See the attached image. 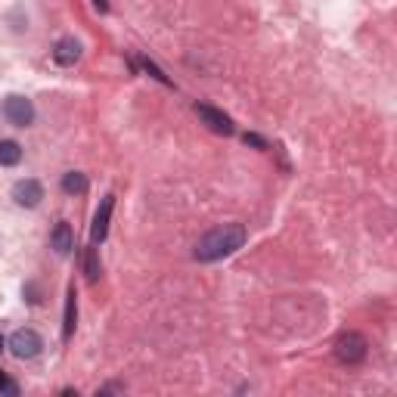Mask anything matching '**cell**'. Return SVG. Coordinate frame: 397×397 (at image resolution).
Listing matches in <instances>:
<instances>
[{
	"label": "cell",
	"instance_id": "1",
	"mask_svg": "<svg viewBox=\"0 0 397 397\" xmlns=\"http://www.w3.org/2000/svg\"><path fill=\"white\" fill-rule=\"evenodd\" d=\"M245 239H249V233H245L242 223H221V227L208 230L205 236L196 242V251H193V258L202 264H211V261H221V258L233 255V251H239Z\"/></svg>",
	"mask_w": 397,
	"mask_h": 397
},
{
	"label": "cell",
	"instance_id": "2",
	"mask_svg": "<svg viewBox=\"0 0 397 397\" xmlns=\"http://www.w3.org/2000/svg\"><path fill=\"white\" fill-rule=\"evenodd\" d=\"M332 354H335L338 363L357 366V363H363L366 354H370V342H366L360 332H342V335L335 338V344H332Z\"/></svg>",
	"mask_w": 397,
	"mask_h": 397
},
{
	"label": "cell",
	"instance_id": "3",
	"mask_svg": "<svg viewBox=\"0 0 397 397\" xmlns=\"http://www.w3.org/2000/svg\"><path fill=\"white\" fill-rule=\"evenodd\" d=\"M41 348H44V338H41L34 329H16L10 338V351H13V357H19V360L38 357Z\"/></svg>",
	"mask_w": 397,
	"mask_h": 397
},
{
	"label": "cell",
	"instance_id": "4",
	"mask_svg": "<svg viewBox=\"0 0 397 397\" xmlns=\"http://www.w3.org/2000/svg\"><path fill=\"white\" fill-rule=\"evenodd\" d=\"M196 115H199V121L208 127V131H214V134H223V137H230L236 131L233 127V118H230L227 112H221V109H214V106H205V103H199L196 106Z\"/></svg>",
	"mask_w": 397,
	"mask_h": 397
},
{
	"label": "cell",
	"instance_id": "5",
	"mask_svg": "<svg viewBox=\"0 0 397 397\" xmlns=\"http://www.w3.org/2000/svg\"><path fill=\"white\" fill-rule=\"evenodd\" d=\"M4 115H6V121H10V125L28 127L34 121V106H32V99H25V97H6Z\"/></svg>",
	"mask_w": 397,
	"mask_h": 397
},
{
	"label": "cell",
	"instance_id": "6",
	"mask_svg": "<svg viewBox=\"0 0 397 397\" xmlns=\"http://www.w3.org/2000/svg\"><path fill=\"white\" fill-rule=\"evenodd\" d=\"M13 199H16V205H22V208H38L41 199H44V186L32 177L19 180V183L13 186Z\"/></svg>",
	"mask_w": 397,
	"mask_h": 397
},
{
	"label": "cell",
	"instance_id": "7",
	"mask_svg": "<svg viewBox=\"0 0 397 397\" xmlns=\"http://www.w3.org/2000/svg\"><path fill=\"white\" fill-rule=\"evenodd\" d=\"M112 208H115V196H106L103 202H99L97 214H93V227H90V239H93V242H103L106 236H109Z\"/></svg>",
	"mask_w": 397,
	"mask_h": 397
},
{
	"label": "cell",
	"instance_id": "8",
	"mask_svg": "<svg viewBox=\"0 0 397 397\" xmlns=\"http://www.w3.org/2000/svg\"><path fill=\"white\" fill-rule=\"evenodd\" d=\"M81 60V44L75 38H60L53 44V62L56 66H75Z\"/></svg>",
	"mask_w": 397,
	"mask_h": 397
},
{
	"label": "cell",
	"instance_id": "9",
	"mask_svg": "<svg viewBox=\"0 0 397 397\" xmlns=\"http://www.w3.org/2000/svg\"><path fill=\"white\" fill-rule=\"evenodd\" d=\"M50 249L56 251V255H62L66 258L71 249H75V233H71V227L66 221H60L56 223V230H53V236H50Z\"/></svg>",
	"mask_w": 397,
	"mask_h": 397
},
{
	"label": "cell",
	"instance_id": "10",
	"mask_svg": "<svg viewBox=\"0 0 397 397\" xmlns=\"http://www.w3.org/2000/svg\"><path fill=\"white\" fill-rule=\"evenodd\" d=\"M75 326H78V295L75 288L66 292V314H62V342H69L75 335Z\"/></svg>",
	"mask_w": 397,
	"mask_h": 397
},
{
	"label": "cell",
	"instance_id": "11",
	"mask_svg": "<svg viewBox=\"0 0 397 397\" xmlns=\"http://www.w3.org/2000/svg\"><path fill=\"white\" fill-rule=\"evenodd\" d=\"M62 190H66L69 196H84V193H88V177H84L81 171H69V174L62 177Z\"/></svg>",
	"mask_w": 397,
	"mask_h": 397
},
{
	"label": "cell",
	"instance_id": "12",
	"mask_svg": "<svg viewBox=\"0 0 397 397\" xmlns=\"http://www.w3.org/2000/svg\"><path fill=\"white\" fill-rule=\"evenodd\" d=\"M19 158H22V146H19L16 140H0V165H4V168L19 165Z\"/></svg>",
	"mask_w": 397,
	"mask_h": 397
},
{
	"label": "cell",
	"instance_id": "13",
	"mask_svg": "<svg viewBox=\"0 0 397 397\" xmlns=\"http://www.w3.org/2000/svg\"><path fill=\"white\" fill-rule=\"evenodd\" d=\"M84 273H88V283H97V279L103 277V267H99L97 249H88V255H84Z\"/></svg>",
	"mask_w": 397,
	"mask_h": 397
},
{
	"label": "cell",
	"instance_id": "14",
	"mask_svg": "<svg viewBox=\"0 0 397 397\" xmlns=\"http://www.w3.org/2000/svg\"><path fill=\"white\" fill-rule=\"evenodd\" d=\"M140 66H143V71H146V75H153L155 81H162V84H168V88H171V78L165 75V71L158 69V66H155L153 60H146V56H143V60H140Z\"/></svg>",
	"mask_w": 397,
	"mask_h": 397
},
{
	"label": "cell",
	"instance_id": "15",
	"mask_svg": "<svg viewBox=\"0 0 397 397\" xmlns=\"http://www.w3.org/2000/svg\"><path fill=\"white\" fill-rule=\"evenodd\" d=\"M245 143H251V146H258V149H264V146H267V143H264L258 134H245Z\"/></svg>",
	"mask_w": 397,
	"mask_h": 397
},
{
	"label": "cell",
	"instance_id": "16",
	"mask_svg": "<svg viewBox=\"0 0 397 397\" xmlns=\"http://www.w3.org/2000/svg\"><path fill=\"white\" fill-rule=\"evenodd\" d=\"M0 391H13V385L6 382V372L4 370H0Z\"/></svg>",
	"mask_w": 397,
	"mask_h": 397
},
{
	"label": "cell",
	"instance_id": "17",
	"mask_svg": "<svg viewBox=\"0 0 397 397\" xmlns=\"http://www.w3.org/2000/svg\"><path fill=\"white\" fill-rule=\"evenodd\" d=\"M93 6H97L99 13H106V10H109V4H106V0H93Z\"/></svg>",
	"mask_w": 397,
	"mask_h": 397
},
{
	"label": "cell",
	"instance_id": "18",
	"mask_svg": "<svg viewBox=\"0 0 397 397\" xmlns=\"http://www.w3.org/2000/svg\"><path fill=\"white\" fill-rule=\"evenodd\" d=\"M4 344H6V342H4V335H0V351H4Z\"/></svg>",
	"mask_w": 397,
	"mask_h": 397
}]
</instances>
